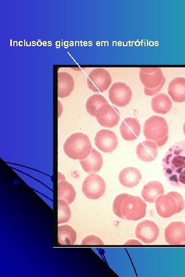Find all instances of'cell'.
I'll return each mask as SVG.
<instances>
[{"label":"cell","mask_w":185,"mask_h":277,"mask_svg":"<svg viewBox=\"0 0 185 277\" xmlns=\"http://www.w3.org/2000/svg\"><path fill=\"white\" fill-rule=\"evenodd\" d=\"M162 166L163 174L170 184L185 187V141L171 146L162 159Z\"/></svg>","instance_id":"cell-1"},{"label":"cell","mask_w":185,"mask_h":277,"mask_svg":"<svg viewBox=\"0 0 185 277\" xmlns=\"http://www.w3.org/2000/svg\"><path fill=\"white\" fill-rule=\"evenodd\" d=\"M146 204L139 196L122 193L117 195L113 204V210L118 217L129 221H138L146 214Z\"/></svg>","instance_id":"cell-2"},{"label":"cell","mask_w":185,"mask_h":277,"mask_svg":"<svg viewBox=\"0 0 185 277\" xmlns=\"http://www.w3.org/2000/svg\"><path fill=\"white\" fill-rule=\"evenodd\" d=\"M143 133L146 140L153 142L158 147L163 146L169 138V126L164 118L153 115L148 118L143 125Z\"/></svg>","instance_id":"cell-3"},{"label":"cell","mask_w":185,"mask_h":277,"mask_svg":"<svg viewBox=\"0 0 185 277\" xmlns=\"http://www.w3.org/2000/svg\"><path fill=\"white\" fill-rule=\"evenodd\" d=\"M91 149L89 137L81 132L72 134L66 139L63 145L66 155L75 160L81 161L86 159Z\"/></svg>","instance_id":"cell-4"},{"label":"cell","mask_w":185,"mask_h":277,"mask_svg":"<svg viewBox=\"0 0 185 277\" xmlns=\"http://www.w3.org/2000/svg\"><path fill=\"white\" fill-rule=\"evenodd\" d=\"M139 76L143 85L144 93L148 96H152L158 93L165 82V77L160 68H140Z\"/></svg>","instance_id":"cell-5"},{"label":"cell","mask_w":185,"mask_h":277,"mask_svg":"<svg viewBox=\"0 0 185 277\" xmlns=\"http://www.w3.org/2000/svg\"><path fill=\"white\" fill-rule=\"evenodd\" d=\"M185 202L182 196L177 192L171 191L160 196L157 199L155 208L158 214L168 218L179 213L184 208Z\"/></svg>","instance_id":"cell-6"},{"label":"cell","mask_w":185,"mask_h":277,"mask_svg":"<svg viewBox=\"0 0 185 277\" xmlns=\"http://www.w3.org/2000/svg\"><path fill=\"white\" fill-rule=\"evenodd\" d=\"M112 82V79L109 72L102 68L92 69L87 77L88 88L95 92H103L106 91Z\"/></svg>","instance_id":"cell-7"},{"label":"cell","mask_w":185,"mask_h":277,"mask_svg":"<svg viewBox=\"0 0 185 277\" xmlns=\"http://www.w3.org/2000/svg\"><path fill=\"white\" fill-rule=\"evenodd\" d=\"M106 187V183L101 176L91 173L83 182L82 191L86 197L97 200L103 196Z\"/></svg>","instance_id":"cell-8"},{"label":"cell","mask_w":185,"mask_h":277,"mask_svg":"<svg viewBox=\"0 0 185 277\" xmlns=\"http://www.w3.org/2000/svg\"><path fill=\"white\" fill-rule=\"evenodd\" d=\"M132 90L125 83L121 82L114 83L108 91V98L114 105L122 107L130 102L132 97Z\"/></svg>","instance_id":"cell-9"},{"label":"cell","mask_w":185,"mask_h":277,"mask_svg":"<svg viewBox=\"0 0 185 277\" xmlns=\"http://www.w3.org/2000/svg\"><path fill=\"white\" fill-rule=\"evenodd\" d=\"M159 234V229L157 224L150 220H144L138 224L135 229L137 238L145 244H149L155 242Z\"/></svg>","instance_id":"cell-10"},{"label":"cell","mask_w":185,"mask_h":277,"mask_svg":"<svg viewBox=\"0 0 185 277\" xmlns=\"http://www.w3.org/2000/svg\"><path fill=\"white\" fill-rule=\"evenodd\" d=\"M96 117L101 126L107 128L115 127L120 120L119 111L109 103L102 106L99 108Z\"/></svg>","instance_id":"cell-11"},{"label":"cell","mask_w":185,"mask_h":277,"mask_svg":"<svg viewBox=\"0 0 185 277\" xmlns=\"http://www.w3.org/2000/svg\"><path fill=\"white\" fill-rule=\"evenodd\" d=\"M96 146L104 152L114 151L118 145V138L112 131L102 129L97 132L95 137Z\"/></svg>","instance_id":"cell-12"},{"label":"cell","mask_w":185,"mask_h":277,"mask_svg":"<svg viewBox=\"0 0 185 277\" xmlns=\"http://www.w3.org/2000/svg\"><path fill=\"white\" fill-rule=\"evenodd\" d=\"M164 238L170 245L185 243V224L180 221L171 223L165 229Z\"/></svg>","instance_id":"cell-13"},{"label":"cell","mask_w":185,"mask_h":277,"mask_svg":"<svg viewBox=\"0 0 185 277\" xmlns=\"http://www.w3.org/2000/svg\"><path fill=\"white\" fill-rule=\"evenodd\" d=\"M140 125L135 118L127 117L122 122L120 126V134L125 140L133 141L139 136Z\"/></svg>","instance_id":"cell-14"},{"label":"cell","mask_w":185,"mask_h":277,"mask_svg":"<svg viewBox=\"0 0 185 277\" xmlns=\"http://www.w3.org/2000/svg\"><path fill=\"white\" fill-rule=\"evenodd\" d=\"M83 170L88 173L98 172L103 165V158L99 152L92 148L89 155L85 159L80 161Z\"/></svg>","instance_id":"cell-15"},{"label":"cell","mask_w":185,"mask_h":277,"mask_svg":"<svg viewBox=\"0 0 185 277\" xmlns=\"http://www.w3.org/2000/svg\"><path fill=\"white\" fill-rule=\"evenodd\" d=\"M157 147L152 141L149 140L142 141L137 146V155L142 161L146 162L153 161L158 155Z\"/></svg>","instance_id":"cell-16"},{"label":"cell","mask_w":185,"mask_h":277,"mask_svg":"<svg viewBox=\"0 0 185 277\" xmlns=\"http://www.w3.org/2000/svg\"><path fill=\"white\" fill-rule=\"evenodd\" d=\"M74 79L72 75L66 71H60L58 73V96L65 98L71 93L74 89Z\"/></svg>","instance_id":"cell-17"},{"label":"cell","mask_w":185,"mask_h":277,"mask_svg":"<svg viewBox=\"0 0 185 277\" xmlns=\"http://www.w3.org/2000/svg\"><path fill=\"white\" fill-rule=\"evenodd\" d=\"M141 180V174L136 168L126 167L119 174L120 184L127 188H133L137 186Z\"/></svg>","instance_id":"cell-18"},{"label":"cell","mask_w":185,"mask_h":277,"mask_svg":"<svg viewBox=\"0 0 185 277\" xmlns=\"http://www.w3.org/2000/svg\"><path fill=\"white\" fill-rule=\"evenodd\" d=\"M168 92L173 101L177 103L185 101V78L177 77L169 83Z\"/></svg>","instance_id":"cell-19"},{"label":"cell","mask_w":185,"mask_h":277,"mask_svg":"<svg viewBox=\"0 0 185 277\" xmlns=\"http://www.w3.org/2000/svg\"><path fill=\"white\" fill-rule=\"evenodd\" d=\"M162 185L158 181H151L146 184L141 191L143 199L149 203L156 202L158 197L164 194Z\"/></svg>","instance_id":"cell-20"},{"label":"cell","mask_w":185,"mask_h":277,"mask_svg":"<svg viewBox=\"0 0 185 277\" xmlns=\"http://www.w3.org/2000/svg\"><path fill=\"white\" fill-rule=\"evenodd\" d=\"M172 101L165 93H160L154 96L151 100V107L154 112L164 114L171 109Z\"/></svg>","instance_id":"cell-21"},{"label":"cell","mask_w":185,"mask_h":277,"mask_svg":"<svg viewBox=\"0 0 185 277\" xmlns=\"http://www.w3.org/2000/svg\"><path fill=\"white\" fill-rule=\"evenodd\" d=\"M59 243L63 245H73L77 239L76 231L69 225L59 226L58 227Z\"/></svg>","instance_id":"cell-22"},{"label":"cell","mask_w":185,"mask_h":277,"mask_svg":"<svg viewBox=\"0 0 185 277\" xmlns=\"http://www.w3.org/2000/svg\"><path fill=\"white\" fill-rule=\"evenodd\" d=\"M58 199L66 201L68 204L72 203L76 196L73 186L66 181H59L58 185Z\"/></svg>","instance_id":"cell-23"},{"label":"cell","mask_w":185,"mask_h":277,"mask_svg":"<svg viewBox=\"0 0 185 277\" xmlns=\"http://www.w3.org/2000/svg\"><path fill=\"white\" fill-rule=\"evenodd\" d=\"M108 104L106 98L101 94H95L88 98L85 104L87 112L92 116H96L99 108Z\"/></svg>","instance_id":"cell-24"},{"label":"cell","mask_w":185,"mask_h":277,"mask_svg":"<svg viewBox=\"0 0 185 277\" xmlns=\"http://www.w3.org/2000/svg\"><path fill=\"white\" fill-rule=\"evenodd\" d=\"M58 223L59 224L67 222L71 217V210L69 204L64 200L58 199Z\"/></svg>","instance_id":"cell-25"},{"label":"cell","mask_w":185,"mask_h":277,"mask_svg":"<svg viewBox=\"0 0 185 277\" xmlns=\"http://www.w3.org/2000/svg\"><path fill=\"white\" fill-rule=\"evenodd\" d=\"M82 245H103L102 241L98 236L91 235L85 237L82 241Z\"/></svg>","instance_id":"cell-26"},{"label":"cell","mask_w":185,"mask_h":277,"mask_svg":"<svg viewBox=\"0 0 185 277\" xmlns=\"http://www.w3.org/2000/svg\"><path fill=\"white\" fill-rule=\"evenodd\" d=\"M58 179L59 182L62 181H65V178L64 176L60 172H58Z\"/></svg>","instance_id":"cell-27"},{"label":"cell","mask_w":185,"mask_h":277,"mask_svg":"<svg viewBox=\"0 0 185 277\" xmlns=\"http://www.w3.org/2000/svg\"><path fill=\"white\" fill-rule=\"evenodd\" d=\"M62 104H61L60 101H58V113H59V116H60L62 112V107L60 108Z\"/></svg>","instance_id":"cell-28"},{"label":"cell","mask_w":185,"mask_h":277,"mask_svg":"<svg viewBox=\"0 0 185 277\" xmlns=\"http://www.w3.org/2000/svg\"><path fill=\"white\" fill-rule=\"evenodd\" d=\"M183 131L184 134L185 135V122H184L183 126Z\"/></svg>","instance_id":"cell-29"}]
</instances>
